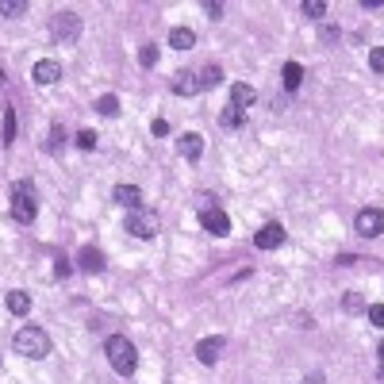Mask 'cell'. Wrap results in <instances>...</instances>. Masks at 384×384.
Here are the masks:
<instances>
[{
	"label": "cell",
	"instance_id": "7402d4cb",
	"mask_svg": "<svg viewBox=\"0 0 384 384\" xmlns=\"http://www.w3.org/2000/svg\"><path fill=\"white\" fill-rule=\"evenodd\" d=\"M300 12H304L308 19H323V16H326V4H323V0H304Z\"/></svg>",
	"mask_w": 384,
	"mask_h": 384
},
{
	"label": "cell",
	"instance_id": "cb8c5ba5",
	"mask_svg": "<svg viewBox=\"0 0 384 384\" xmlns=\"http://www.w3.org/2000/svg\"><path fill=\"white\" fill-rule=\"evenodd\" d=\"M77 146H81V150H96V131H92V127H81V131H77Z\"/></svg>",
	"mask_w": 384,
	"mask_h": 384
},
{
	"label": "cell",
	"instance_id": "f1b7e54d",
	"mask_svg": "<svg viewBox=\"0 0 384 384\" xmlns=\"http://www.w3.org/2000/svg\"><path fill=\"white\" fill-rule=\"evenodd\" d=\"M369 66H373V73H384V46H376V51L369 54Z\"/></svg>",
	"mask_w": 384,
	"mask_h": 384
},
{
	"label": "cell",
	"instance_id": "d6a6232c",
	"mask_svg": "<svg viewBox=\"0 0 384 384\" xmlns=\"http://www.w3.org/2000/svg\"><path fill=\"white\" fill-rule=\"evenodd\" d=\"M376 381H381V384H384V365H381V373H376Z\"/></svg>",
	"mask_w": 384,
	"mask_h": 384
},
{
	"label": "cell",
	"instance_id": "e575fe53",
	"mask_svg": "<svg viewBox=\"0 0 384 384\" xmlns=\"http://www.w3.org/2000/svg\"><path fill=\"white\" fill-rule=\"evenodd\" d=\"M0 85H4V69H0Z\"/></svg>",
	"mask_w": 384,
	"mask_h": 384
},
{
	"label": "cell",
	"instance_id": "4316f807",
	"mask_svg": "<svg viewBox=\"0 0 384 384\" xmlns=\"http://www.w3.org/2000/svg\"><path fill=\"white\" fill-rule=\"evenodd\" d=\"M62 142H66V127H62V123H54V131H51V146H46V150H51V154H58V150H62Z\"/></svg>",
	"mask_w": 384,
	"mask_h": 384
},
{
	"label": "cell",
	"instance_id": "6da1fadb",
	"mask_svg": "<svg viewBox=\"0 0 384 384\" xmlns=\"http://www.w3.org/2000/svg\"><path fill=\"white\" fill-rule=\"evenodd\" d=\"M223 81V69L219 66H204V69H181V73L173 77V92L177 96H192V92H204L211 89V85Z\"/></svg>",
	"mask_w": 384,
	"mask_h": 384
},
{
	"label": "cell",
	"instance_id": "484cf974",
	"mask_svg": "<svg viewBox=\"0 0 384 384\" xmlns=\"http://www.w3.org/2000/svg\"><path fill=\"white\" fill-rule=\"evenodd\" d=\"M139 62H142V69H154V66H158V46H142Z\"/></svg>",
	"mask_w": 384,
	"mask_h": 384
},
{
	"label": "cell",
	"instance_id": "f546056e",
	"mask_svg": "<svg viewBox=\"0 0 384 384\" xmlns=\"http://www.w3.org/2000/svg\"><path fill=\"white\" fill-rule=\"evenodd\" d=\"M150 134H158V139H166V134H169V123H166V119H154V123H150Z\"/></svg>",
	"mask_w": 384,
	"mask_h": 384
},
{
	"label": "cell",
	"instance_id": "603a6c76",
	"mask_svg": "<svg viewBox=\"0 0 384 384\" xmlns=\"http://www.w3.org/2000/svg\"><path fill=\"white\" fill-rule=\"evenodd\" d=\"M219 123L223 127H243V112L234 108V104H227V108L219 112Z\"/></svg>",
	"mask_w": 384,
	"mask_h": 384
},
{
	"label": "cell",
	"instance_id": "d4e9b609",
	"mask_svg": "<svg viewBox=\"0 0 384 384\" xmlns=\"http://www.w3.org/2000/svg\"><path fill=\"white\" fill-rule=\"evenodd\" d=\"M342 311H350V315H358V311H365V300H361L358 293H346V296H342Z\"/></svg>",
	"mask_w": 384,
	"mask_h": 384
},
{
	"label": "cell",
	"instance_id": "8fae6325",
	"mask_svg": "<svg viewBox=\"0 0 384 384\" xmlns=\"http://www.w3.org/2000/svg\"><path fill=\"white\" fill-rule=\"evenodd\" d=\"M219 354H223V334H211V338H200V346H196V358L204 361V365H216Z\"/></svg>",
	"mask_w": 384,
	"mask_h": 384
},
{
	"label": "cell",
	"instance_id": "4fadbf2b",
	"mask_svg": "<svg viewBox=\"0 0 384 384\" xmlns=\"http://www.w3.org/2000/svg\"><path fill=\"white\" fill-rule=\"evenodd\" d=\"M177 150H181V158H189V162H196L204 154V139L196 131H189V134H181L177 139Z\"/></svg>",
	"mask_w": 384,
	"mask_h": 384
},
{
	"label": "cell",
	"instance_id": "836d02e7",
	"mask_svg": "<svg viewBox=\"0 0 384 384\" xmlns=\"http://www.w3.org/2000/svg\"><path fill=\"white\" fill-rule=\"evenodd\" d=\"M381 361H384V338H381Z\"/></svg>",
	"mask_w": 384,
	"mask_h": 384
},
{
	"label": "cell",
	"instance_id": "4dcf8cb0",
	"mask_svg": "<svg viewBox=\"0 0 384 384\" xmlns=\"http://www.w3.org/2000/svg\"><path fill=\"white\" fill-rule=\"evenodd\" d=\"M69 273V261L66 258H58V265H54V277H58V281H62V277H66Z\"/></svg>",
	"mask_w": 384,
	"mask_h": 384
},
{
	"label": "cell",
	"instance_id": "7c38bea8",
	"mask_svg": "<svg viewBox=\"0 0 384 384\" xmlns=\"http://www.w3.org/2000/svg\"><path fill=\"white\" fill-rule=\"evenodd\" d=\"M254 101H258V92H254V85H246V81H234V85H231V104H234L238 112L254 108Z\"/></svg>",
	"mask_w": 384,
	"mask_h": 384
},
{
	"label": "cell",
	"instance_id": "30bf717a",
	"mask_svg": "<svg viewBox=\"0 0 384 384\" xmlns=\"http://www.w3.org/2000/svg\"><path fill=\"white\" fill-rule=\"evenodd\" d=\"M254 246H258V250H277V246H284V227L265 223L258 234H254Z\"/></svg>",
	"mask_w": 384,
	"mask_h": 384
},
{
	"label": "cell",
	"instance_id": "1f68e13d",
	"mask_svg": "<svg viewBox=\"0 0 384 384\" xmlns=\"http://www.w3.org/2000/svg\"><path fill=\"white\" fill-rule=\"evenodd\" d=\"M304 384H326V381H323V376H308Z\"/></svg>",
	"mask_w": 384,
	"mask_h": 384
},
{
	"label": "cell",
	"instance_id": "d6986e66",
	"mask_svg": "<svg viewBox=\"0 0 384 384\" xmlns=\"http://www.w3.org/2000/svg\"><path fill=\"white\" fill-rule=\"evenodd\" d=\"M27 12V0H0V16H8V19H19Z\"/></svg>",
	"mask_w": 384,
	"mask_h": 384
},
{
	"label": "cell",
	"instance_id": "ac0fdd59",
	"mask_svg": "<svg viewBox=\"0 0 384 384\" xmlns=\"http://www.w3.org/2000/svg\"><path fill=\"white\" fill-rule=\"evenodd\" d=\"M81 269H85V273H101V269H104V254L96 250V246H85V250H81Z\"/></svg>",
	"mask_w": 384,
	"mask_h": 384
},
{
	"label": "cell",
	"instance_id": "9a60e30c",
	"mask_svg": "<svg viewBox=\"0 0 384 384\" xmlns=\"http://www.w3.org/2000/svg\"><path fill=\"white\" fill-rule=\"evenodd\" d=\"M300 81H304V66L300 62H284V69H281V85L288 92H296L300 89Z\"/></svg>",
	"mask_w": 384,
	"mask_h": 384
},
{
	"label": "cell",
	"instance_id": "ba28073f",
	"mask_svg": "<svg viewBox=\"0 0 384 384\" xmlns=\"http://www.w3.org/2000/svg\"><path fill=\"white\" fill-rule=\"evenodd\" d=\"M200 227H204L208 234H216V238L231 234V219H227L223 208H200Z\"/></svg>",
	"mask_w": 384,
	"mask_h": 384
},
{
	"label": "cell",
	"instance_id": "ffe728a7",
	"mask_svg": "<svg viewBox=\"0 0 384 384\" xmlns=\"http://www.w3.org/2000/svg\"><path fill=\"white\" fill-rule=\"evenodd\" d=\"M96 112H101V116H119V96H112V92H104L101 101H96Z\"/></svg>",
	"mask_w": 384,
	"mask_h": 384
},
{
	"label": "cell",
	"instance_id": "83f0119b",
	"mask_svg": "<svg viewBox=\"0 0 384 384\" xmlns=\"http://www.w3.org/2000/svg\"><path fill=\"white\" fill-rule=\"evenodd\" d=\"M365 315L373 319V326H384V304H369Z\"/></svg>",
	"mask_w": 384,
	"mask_h": 384
},
{
	"label": "cell",
	"instance_id": "9c48e42d",
	"mask_svg": "<svg viewBox=\"0 0 384 384\" xmlns=\"http://www.w3.org/2000/svg\"><path fill=\"white\" fill-rule=\"evenodd\" d=\"M31 81L35 85H58L62 81V62L58 58H42L31 66Z\"/></svg>",
	"mask_w": 384,
	"mask_h": 384
},
{
	"label": "cell",
	"instance_id": "52a82bcc",
	"mask_svg": "<svg viewBox=\"0 0 384 384\" xmlns=\"http://www.w3.org/2000/svg\"><path fill=\"white\" fill-rule=\"evenodd\" d=\"M354 227H358L361 238H376V234H384V211L381 208H361Z\"/></svg>",
	"mask_w": 384,
	"mask_h": 384
},
{
	"label": "cell",
	"instance_id": "277c9868",
	"mask_svg": "<svg viewBox=\"0 0 384 384\" xmlns=\"http://www.w3.org/2000/svg\"><path fill=\"white\" fill-rule=\"evenodd\" d=\"M104 350H108V361L119 376H131L139 369V350H134L131 338H123V334H112L108 342H104Z\"/></svg>",
	"mask_w": 384,
	"mask_h": 384
},
{
	"label": "cell",
	"instance_id": "2e32d148",
	"mask_svg": "<svg viewBox=\"0 0 384 384\" xmlns=\"http://www.w3.org/2000/svg\"><path fill=\"white\" fill-rule=\"evenodd\" d=\"M4 304H8L12 315H27V311H31V296H27L24 288H12V293L4 296Z\"/></svg>",
	"mask_w": 384,
	"mask_h": 384
},
{
	"label": "cell",
	"instance_id": "3957f363",
	"mask_svg": "<svg viewBox=\"0 0 384 384\" xmlns=\"http://www.w3.org/2000/svg\"><path fill=\"white\" fill-rule=\"evenodd\" d=\"M12 350H16L19 358L39 361V358H46V354H51V334L42 331V326H19L16 338H12Z\"/></svg>",
	"mask_w": 384,
	"mask_h": 384
},
{
	"label": "cell",
	"instance_id": "5bb4252c",
	"mask_svg": "<svg viewBox=\"0 0 384 384\" xmlns=\"http://www.w3.org/2000/svg\"><path fill=\"white\" fill-rule=\"evenodd\" d=\"M112 196H116V204H123V208H142V189L139 184H116V192H112Z\"/></svg>",
	"mask_w": 384,
	"mask_h": 384
},
{
	"label": "cell",
	"instance_id": "8992f818",
	"mask_svg": "<svg viewBox=\"0 0 384 384\" xmlns=\"http://www.w3.org/2000/svg\"><path fill=\"white\" fill-rule=\"evenodd\" d=\"M77 35H81V16H77V12H58V16L51 19V39L54 42H73Z\"/></svg>",
	"mask_w": 384,
	"mask_h": 384
},
{
	"label": "cell",
	"instance_id": "5b68a950",
	"mask_svg": "<svg viewBox=\"0 0 384 384\" xmlns=\"http://www.w3.org/2000/svg\"><path fill=\"white\" fill-rule=\"evenodd\" d=\"M158 227H162V219H158V211H154V208H134V211H127V231H131V238L150 243L154 234H158Z\"/></svg>",
	"mask_w": 384,
	"mask_h": 384
},
{
	"label": "cell",
	"instance_id": "7a4b0ae2",
	"mask_svg": "<svg viewBox=\"0 0 384 384\" xmlns=\"http://www.w3.org/2000/svg\"><path fill=\"white\" fill-rule=\"evenodd\" d=\"M12 219L19 227H31L35 216H39V196H35V184L31 181H16L12 184V204H8Z\"/></svg>",
	"mask_w": 384,
	"mask_h": 384
},
{
	"label": "cell",
	"instance_id": "44dd1931",
	"mask_svg": "<svg viewBox=\"0 0 384 384\" xmlns=\"http://www.w3.org/2000/svg\"><path fill=\"white\" fill-rule=\"evenodd\" d=\"M4 146H12V142H16V112L12 108H4Z\"/></svg>",
	"mask_w": 384,
	"mask_h": 384
},
{
	"label": "cell",
	"instance_id": "e0dca14e",
	"mask_svg": "<svg viewBox=\"0 0 384 384\" xmlns=\"http://www.w3.org/2000/svg\"><path fill=\"white\" fill-rule=\"evenodd\" d=\"M169 46H173V51H192V46H196V35H192L189 27H173V31H169Z\"/></svg>",
	"mask_w": 384,
	"mask_h": 384
}]
</instances>
